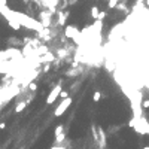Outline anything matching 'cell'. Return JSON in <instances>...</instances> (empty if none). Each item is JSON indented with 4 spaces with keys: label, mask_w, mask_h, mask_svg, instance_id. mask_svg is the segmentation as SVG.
I'll return each mask as SVG.
<instances>
[{
    "label": "cell",
    "mask_w": 149,
    "mask_h": 149,
    "mask_svg": "<svg viewBox=\"0 0 149 149\" xmlns=\"http://www.w3.org/2000/svg\"><path fill=\"white\" fill-rule=\"evenodd\" d=\"M72 101H73V99L72 97H67L66 100H63V101H61L60 104H58V106L55 107V110H54V116L55 118H58V116H61V115H63V113L69 109V106H70V104H72Z\"/></svg>",
    "instance_id": "6da1fadb"
},
{
    "label": "cell",
    "mask_w": 149,
    "mask_h": 149,
    "mask_svg": "<svg viewBox=\"0 0 149 149\" xmlns=\"http://www.w3.org/2000/svg\"><path fill=\"white\" fill-rule=\"evenodd\" d=\"M61 91H63V84H57L54 88H52V91L48 94V99H46V104H52L58 97H60V94Z\"/></svg>",
    "instance_id": "7a4b0ae2"
},
{
    "label": "cell",
    "mask_w": 149,
    "mask_h": 149,
    "mask_svg": "<svg viewBox=\"0 0 149 149\" xmlns=\"http://www.w3.org/2000/svg\"><path fill=\"white\" fill-rule=\"evenodd\" d=\"M51 12L48 14V12H40V20H39V22L42 24V27L43 29H48L49 25H51Z\"/></svg>",
    "instance_id": "3957f363"
},
{
    "label": "cell",
    "mask_w": 149,
    "mask_h": 149,
    "mask_svg": "<svg viewBox=\"0 0 149 149\" xmlns=\"http://www.w3.org/2000/svg\"><path fill=\"white\" fill-rule=\"evenodd\" d=\"M66 36L70 39H78V36H81V31L73 25H67L66 27Z\"/></svg>",
    "instance_id": "277c9868"
},
{
    "label": "cell",
    "mask_w": 149,
    "mask_h": 149,
    "mask_svg": "<svg viewBox=\"0 0 149 149\" xmlns=\"http://www.w3.org/2000/svg\"><path fill=\"white\" fill-rule=\"evenodd\" d=\"M97 134H99V143H100V148L103 149L104 146H106V134H104L103 128L97 127Z\"/></svg>",
    "instance_id": "5b68a950"
},
{
    "label": "cell",
    "mask_w": 149,
    "mask_h": 149,
    "mask_svg": "<svg viewBox=\"0 0 149 149\" xmlns=\"http://www.w3.org/2000/svg\"><path fill=\"white\" fill-rule=\"evenodd\" d=\"M67 16H69V12H58V24L60 25H64Z\"/></svg>",
    "instance_id": "8992f818"
},
{
    "label": "cell",
    "mask_w": 149,
    "mask_h": 149,
    "mask_svg": "<svg viewBox=\"0 0 149 149\" xmlns=\"http://www.w3.org/2000/svg\"><path fill=\"white\" fill-rule=\"evenodd\" d=\"M64 139H66V133H61L60 136H57V137H55V140H54L55 146H61V143L64 142Z\"/></svg>",
    "instance_id": "52a82bcc"
},
{
    "label": "cell",
    "mask_w": 149,
    "mask_h": 149,
    "mask_svg": "<svg viewBox=\"0 0 149 149\" xmlns=\"http://www.w3.org/2000/svg\"><path fill=\"white\" fill-rule=\"evenodd\" d=\"M99 15H100V9H99L97 6H93V7H91V16H93L95 21H97V20H99Z\"/></svg>",
    "instance_id": "ba28073f"
},
{
    "label": "cell",
    "mask_w": 149,
    "mask_h": 149,
    "mask_svg": "<svg viewBox=\"0 0 149 149\" xmlns=\"http://www.w3.org/2000/svg\"><path fill=\"white\" fill-rule=\"evenodd\" d=\"M25 107H27V101H20L18 104H16V107H15V112L20 113V112H22Z\"/></svg>",
    "instance_id": "9c48e42d"
},
{
    "label": "cell",
    "mask_w": 149,
    "mask_h": 149,
    "mask_svg": "<svg viewBox=\"0 0 149 149\" xmlns=\"http://www.w3.org/2000/svg\"><path fill=\"white\" fill-rule=\"evenodd\" d=\"M121 2H122V0H109V2H107V7H109V9H115Z\"/></svg>",
    "instance_id": "30bf717a"
},
{
    "label": "cell",
    "mask_w": 149,
    "mask_h": 149,
    "mask_svg": "<svg viewBox=\"0 0 149 149\" xmlns=\"http://www.w3.org/2000/svg\"><path fill=\"white\" fill-rule=\"evenodd\" d=\"M61 133H64V127L60 124V125H57V127H55V130H54V136L57 137V136H60Z\"/></svg>",
    "instance_id": "8fae6325"
},
{
    "label": "cell",
    "mask_w": 149,
    "mask_h": 149,
    "mask_svg": "<svg viewBox=\"0 0 149 149\" xmlns=\"http://www.w3.org/2000/svg\"><path fill=\"white\" fill-rule=\"evenodd\" d=\"M100 99H101V93H100V91H94V94H93V100L97 103V101H100Z\"/></svg>",
    "instance_id": "7c38bea8"
},
{
    "label": "cell",
    "mask_w": 149,
    "mask_h": 149,
    "mask_svg": "<svg viewBox=\"0 0 149 149\" xmlns=\"http://www.w3.org/2000/svg\"><path fill=\"white\" fill-rule=\"evenodd\" d=\"M29 90H30V91H36V90H37V84H36V82L29 84Z\"/></svg>",
    "instance_id": "4fadbf2b"
},
{
    "label": "cell",
    "mask_w": 149,
    "mask_h": 149,
    "mask_svg": "<svg viewBox=\"0 0 149 149\" xmlns=\"http://www.w3.org/2000/svg\"><path fill=\"white\" fill-rule=\"evenodd\" d=\"M67 97H70V95H69V93H67V91H61V94H60V99H61V100H66Z\"/></svg>",
    "instance_id": "5bb4252c"
},
{
    "label": "cell",
    "mask_w": 149,
    "mask_h": 149,
    "mask_svg": "<svg viewBox=\"0 0 149 149\" xmlns=\"http://www.w3.org/2000/svg\"><path fill=\"white\" fill-rule=\"evenodd\" d=\"M142 107L143 109H149V100H143L142 101Z\"/></svg>",
    "instance_id": "9a60e30c"
},
{
    "label": "cell",
    "mask_w": 149,
    "mask_h": 149,
    "mask_svg": "<svg viewBox=\"0 0 149 149\" xmlns=\"http://www.w3.org/2000/svg\"><path fill=\"white\" fill-rule=\"evenodd\" d=\"M104 16H106V14H104V12H100V15H99V21H101Z\"/></svg>",
    "instance_id": "2e32d148"
},
{
    "label": "cell",
    "mask_w": 149,
    "mask_h": 149,
    "mask_svg": "<svg viewBox=\"0 0 149 149\" xmlns=\"http://www.w3.org/2000/svg\"><path fill=\"white\" fill-rule=\"evenodd\" d=\"M51 149H67V148H64V146H55V145H54Z\"/></svg>",
    "instance_id": "e0dca14e"
},
{
    "label": "cell",
    "mask_w": 149,
    "mask_h": 149,
    "mask_svg": "<svg viewBox=\"0 0 149 149\" xmlns=\"http://www.w3.org/2000/svg\"><path fill=\"white\" fill-rule=\"evenodd\" d=\"M6 128V124L5 122H0V130H5Z\"/></svg>",
    "instance_id": "ac0fdd59"
},
{
    "label": "cell",
    "mask_w": 149,
    "mask_h": 149,
    "mask_svg": "<svg viewBox=\"0 0 149 149\" xmlns=\"http://www.w3.org/2000/svg\"><path fill=\"white\" fill-rule=\"evenodd\" d=\"M0 6H6V0H0Z\"/></svg>",
    "instance_id": "d6986e66"
},
{
    "label": "cell",
    "mask_w": 149,
    "mask_h": 149,
    "mask_svg": "<svg viewBox=\"0 0 149 149\" xmlns=\"http://www.w3.org/2000/svg\"><path fill=\"white\" fill-rule=\"evenodd\" d=\"M143 149H149V146H145V148H143Z\"/></svg>",
    "instance_id": "ffe728a7"
},
{
    "label": "cell",
    "mask_w": 149,
    "mask_h": 149,
    "mask_svg": "<svg viewBox=\"0 0 149 149\" xmlns=\"http://www.w3.org/2000/svg\"><path fill=\"white\" fill-rule=\"evenodd\" d=\"M107 2H109V0H107Z\"/></svg>",
    "instance_id": "44dd1931"
}]
</instances>
